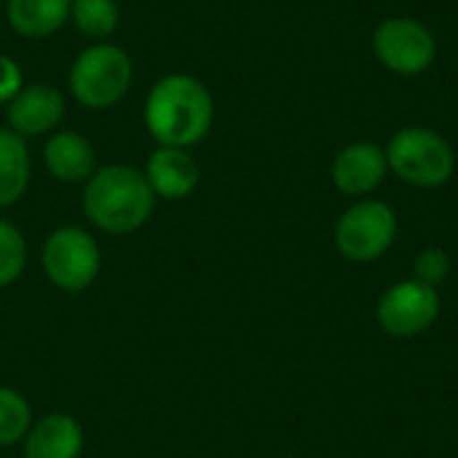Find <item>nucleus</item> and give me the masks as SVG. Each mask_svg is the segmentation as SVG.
Wrapping results in <instances>:
<instances>
[{
  "label": "nucleus",
  "instance_id": "f257e3e1",
  "mask_svg": "<svg viewBox=\"0 0 458 458\" xmlns=\"http://www.w3.org/2000/svg\"><path fill=\"white\" fill-rule=\"evenodd\" d=\"M148 134L164 148L201 142L215 121L212 91L188 72H172L153 83L142 107Z\"/></svg>",
  "mask_w": 458,
  "mask_h": 458
},
{
  "label": "nucleus",
  "instance_id": "f03ea898",
  "mask_svg": "<svg viewBox=\"0 0 458 458\" xmlns=\"http://www.w3.org/2000/svg\"><path fill=\"white\" fill-rule=\"evenodd\" d=\"M153 209L156 193L150 191L145 172L134 166L110 164L86 180L83 212L105 233H134L150 220Z\"/></svg>",
  "mask_w": 458,
  "mask_h": 458
},
{
  "label": "nucleus",
  "instance_id": "7ed1b4c3",
  "mask_svg": "<svg viewBox=\"0 0 458 458\" xmlns=\"http://www.w3.org/2000/svg\"><path fill=\"white\" fill-rule=\"evenodd\" d=\"M134 78L131 56L113 43L86 46L70 67V94L89 110H107L118 105Z\"/></svg>",
  "mask_w": 458,
  "mask_h": 458
},
{
  "label": "nucleus",
  "instance_id": "20e7f679",
  "mask_svg": "<svg viewBox=\"0 0 458 458\" xmlns=\"http://www.w3.org/2000/svg\"><path fill=\"white\" fill-rule=\"evenodd\" d=\"M386 164L413 188H440L454 177L456 156L445 137L427 126H405L386 145Z\"/></svg>",
  "mask_w": 458,
  "mask_h": 458
},
{
  "label": "nucleus",
  "instance_id": "39448f33",
  "mask_svg": "<svg viewBox=\"0 0 458 458\" xmlns=\"http://www.w3.org/2000/svg\"><path fill=\"white\" fill-rule=\"evenodd\" d=\"M335 250L352 263H373L386 255L397 239V215L386 201L362 199L335 223Z\"/></svg>",
  "mask_w": 458,
  "mask_h": 458
},
{
  "label": "nucleus",
  "instance_id": "423d86ee",
  "mask_svg": "<svg viewBox=\"0 0 458 458\" xmlns=\"http://www.w3.org/2000/svg\"><path fill=\"white\" fill-rule=\"evenodd\" d=\"M40 263L54 287L64 293H83L99 276L102 255L89 231L78 225H62L46 239Z\"/></svg>",
  "mask_w": 458,
  "mask_h": 458
},
{
  "label": "nucleus",
  "instance_id": "0eeeda50",
  "mask_svg": "<svg viewBox=\"0 0 458 458\" xmlns=\"http://www.w3.org/2000/svg\"><path fill=\"white\" fill-rule=\"evenodd\" d=\"M376 59L397 75H421L437 59V40L416 19H384L373 32Z\"/></svg>",
  "mask_w": 458,
  "mask_h": 458
},
{
  "label": "nucleus",
  "instance_id": "6e6552de",
  "mask_svg": "<svg viewBox=\"0 0 458 458\" xmlns=\"http://www.w3.org/2000/svg\"><path fill=\"white\" fill-rule=\"evenodd\" d=\"M440 317V293L419 279H405L392 284L378 306L376 322L392 338H416L427 333Z\"/></svg>",
  "mask_w": 458,
  "mask_h": 458
},
{
  "label": "nucleus",
  "instance_id": "1a4fd4ad",
  "mask_svg": "<svg viewBox=\"0 0 458 458\" xmlns=\"http://www.w3.org/2000/svg\"><path fill=\"white\" fill-rule=\"evenodd\" d=\"M64 94L51 83H27L5 105L11 131L19 137H40L59 129L64 118Z\"/></svg>",
  "mask_w": 458,
  "mask_h": 458
},
{
  "label": "nucleus",
  "instance_id": "9d476101",
  "mask_svg": "<svg viewBox=\"0 0 458 458\" xmlns=\"http://www.w3.org/2000/svg\"><path fill=\"white\" fill-rule=\"evenodd\" d=\"M389 172L386 150L376 142H352L338 150L333 158V185L344 196H368L373 193Z\"/></svg>",
  "mask_w": 458,
  "mask_h": 458
},
{
  "label": "nucleus",
  "instance_id": "9b49d317",
  "mask_svg": "<svg viewBox=\"0 0 458 458\" xmlns=\"http://www.w3.org/2000/svg\"><path fill=\"white\" fill-rule=\"evenodd\" d=\"M145 180L150 191L166 201L188 199L199 185V164L188 148H164L158 145L145 164Z\"/></svg>",
  "mask_w": 458,
  "mask_h": 458
},
{
  "label": "nucleus",
  "instance_id": "f8f14e48",
  "mask_svg": "<svg viewBox=\"0 0 458 458\" xmlns=\"http://www.w3.org/2000/svg\"><path fill=\"white\" fill-rule=\"evenodd\" d=\"M43 161L51 177L59 182H86L97 172V156L91 142L70 129L54 131L43 148Z\"/></svg>",
  "mask_w": 458,
  "mask_h": 458
},
{
  "label": "nucleus",
  "instance_id": "ddd939ff",
  "mask_svg": "<svg viewBox=\"0 0 458 458\" xmlns=\"http://www.w3.org/2000/svg\"><path fill=\"white\" fill-rule=\"evenodd\" d=\"M83 427L70 413H48L24 437V458H81Z\"/></svg>",
  "mask_w": 458,
  "mask_h": 458
},
{
  "label": "nucleus",
  "instance_id": "4468645a",
  "mask_svg": "<svg viewBox=\"0 0 458 458\" xmlns=\"http://www.w3.org/2000/svg\"><path fill=\"white\" fill-rule=\"evenodd\" d=\"M72 0H5V19L21 38H46L70 21Z\"/></svg>",
  "mask_w": 458,
  "mask_h": 458
},
{
  "label": "nucleus",
  "instance_id": "2eb2a0df",
  "mask_svg": "<svg viewBox=\"0 0 458 458\" xmlns=\"http://www.w3.org/2000/svg\"><path fill=\"white\" fill-rule=\"evenodd\" d=\"M30 150L24 137L11 129H0V209L16 204L30 185Z\"/></svg>",
  "mask_w": 458,
  "mask_h": 458
},
{
  "label": "nucleus",
  "instance_id": "dca6fc26",
  "mask_svg": "<svg viewBox=\"0 0 458 458\" xmlns=\"http://www.w3.org/2000/svg\"><path fill=\"white\" fill-rule=\"evenodd\" d=\"M70 21L78 27L81 35L105 40L115 32V27L121 21V8L115 0H72Z\"/></svg>",
  "mask_w": 458,
  "mask_h": 458
},
{
  "label": "nucleus",
  "instance_id": "f3484780",
  "mask_svg": "<svg viewBox=\"0 0 458 458\" xmlns=\"http://www.w3.org/2000/svg\"><path fill=\"white\" fill-rule=\"evenodd\" d=\"M32 427V408L11 386H0V448L16 445Z\"/></svg>",
  "mask_w": 458,
  "mask_h": 458
},
{
  "label": "nucleus",
  "instance_id": "a211bd4d",
  "mask_svg": "<svg viewBox=\"0 0 458 458\" xmlns=\"http://www.w3.org/2000/svg\"><path fill=\"white\" fill-rule=\"evenodd\" d=\"M27 266V242L24 233L8 223L0 220V290L13 284Z\"/></svg>",
  "mask_w": 458,
  "mask_h": 458
},
{
  "label": "nucleus",
  "instance_id": "6ab92c4d",
  "mask_svg": "<svg viewBox=\"0 0 458 458\" xmlns=\"http://www.w3.org/2000/svg\"><path fill=\"white\" fill-rule=\"evenodd\" d=\"M448 274H451V258L440 247H427L413 260V279L429 287H440L448 279Z\"/></svg>",
  "mask_w": 458,
  "mask_h": 458
},
{
  "label": "nucleus",
  "instance_id": "aec40b11",
  "mask_svg": "<svg viewBox=\"0 0 458 458\" xmlns=\"http://www.w3.org/2000/svg\"><path fill=\"white\" fill-rule=\"evenodd\" d=\"M24 86L21 67L13 62V56L0 54V105H8Z\"/></svg>",
  "mask_w": 458,
  "mask_h": 458
}]
</instances>
